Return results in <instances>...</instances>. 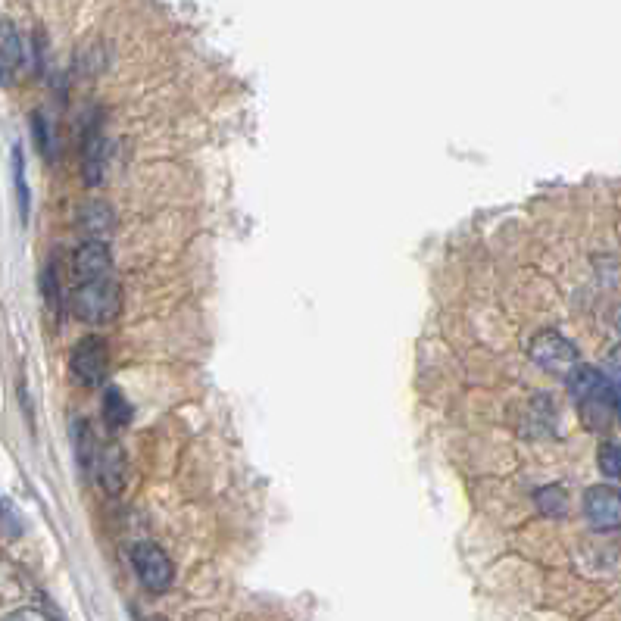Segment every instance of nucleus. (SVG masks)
Listing matches in <instances>:
<instances>
[{"instance_id":"0eeeda50","label":"nucleus","mask_w":621,"mask_h":621,"mask_svg":"<svg viewBox=\"0 0 621 621\" xmlns=\"http://www.w3.org/2000/svg\"><path fill=\"white\" fill-rule=\"evenodd\" d=\"M79 225L85 231V241H107L113 235V210L107 203H100V200H91L82 206V213H79Z\"/></svg>"},{"instance_id":"20e7f679","label":"nucleus","mask_w":621,"mask_h":621,"mask_svg":"<svg viewBox=\"0 0 621 621\" xmlns=\"http://www.w3.org/2000/svg\"><path fill=\"white\" fill-rule=\"evenodd\" d=\"M528 356L537 362L540 369H547L553 375H568L578 366V350L572 341H565L559 331H540L534 334V341L528 347Z\"/></svg>"},{"instance_id":"f3484780","label":"nucleus","mask_w":621,"mask_h":621,"mask_svg":"<svg viewBox=\"0 0 621 621\" xmlns=\"http://www.w3.org/2000/svg\"><path fill=\"white\" fill-rule=\"evenodd\" d=\"M35 138H38V150L44 157H50V132H47V122L41 119V113H35Z\"/></svg>"},{"instance_id":"f257e3e1","label":"nucleus","mask_w":621,"mask_h":621,"mask_svg":"<svg viewBox=\"0 0 621 621\" xmlns=\"http://www.w3.org/2000/svg\"><path fill=\"white\" fill-rule=\"evenodd\" d=\"M69 300H72V313L79 316L82 322L107 325L119 313V284H116L113 275L75 281Z\"/></svg>"},{"instance_id":"f03ea898","label":"nucleus","mask_w":621,"mask_h":621,"mask_svg":"<svg viewBox=\"0 0 621 621\" xmlns=\"http://www.w3.org/2000/svg\"><path fill=\"white\" fill-rule=\"evenodd\" d=\"M132 565H135L138 581L150 593H166L175 581V565L157 547V543H135L132 547Z\"/></svg>"},{"instance_id":"f8f14e48","label":"nucleus","mask_w":621,"mask_h":621,"mask_svg":"<svg viewBox=\"0 0 621 621\" xmlns=\"http://www.w3.org/2000/svg\"><path fill=\"white\" fill-rule=\"evenodd\" d=\"M0 57H4L7 66L22 63V41H19V35H16V29L10 22L0 25Z\"/></svg>"},{"instance_id":"a211bd4d","label":"nucleus","mask_w":621,"mask_h":621,"mask_svg":"<svg viewBox=\"0 0 621 621\" xmlns=\"http://www.w3.org/2000/svg\"><path fill=\"white\" fill-rule=\"evenodd\" d=\"M4 621H54V618H50L47 612H41V609H16Z\"/></svg>"},{"instance_id":"dca6fc26","label":"nucleus","mask_w":621,"mask_h":621,"mask_svg":"<svg viewBox=\"0 0 621 621\" xmlns=\"http://www.w3.org/2000/svg\"><path fill=\"white\" fill-rule=\"evenodd\" d=\"M606 378L618 387L621 391V347L618 350H612L609 353V359H606Z\"/></svg>"},{"instance_id":"423d86ee","label":"nucleus","mask_w":621,"mask_h":621,"mask_svg":"<svg viewBox=\"0 0 621 621\" xmlns=\"http://www.w3.org/2000/svg\"><path fill=\"white\" fill-rule=\"evenodd\" d=\"M72 275H75V281L113 275V256H110L107 241H85L79 250H75L72 253Z\"/></svg>"},{"instance_id":"39448f33","label":"nucleus","mask_w":621,"mask_h":621,"mask_svg":"<svg viewBox=\"0 0 621 621\" xmlns=\"http://www.w3.org/2000/svg\"><path fill=\"white\" fill-rule=\"evenodd\" d=\"M584 515L593 531H618L621 528V490L615 487H590L584 494Z\"/></svg>"},{"instance_id":"6e6552de","label":"nucleus","mask_w":621,"mask_h":621,"mask_svg":"<svg viewBox=\"0 0 621 621\" xmlns=\"http://www.w3.org/2000/svg\"><path fill=\"white\" fill-rule=\"evenodd\" d=\"M91 465H94V475H97V481L107 487V490H116L122 487V481H125V469H122V453L116 450V447H103L100 453H94V459H91Z\"/></svg>"},{"instance_id":"6ab92c4d","label":"nucleus","mask_w":621,"mask_h":621,"mask_svg":"<svg viewBox=\"0 0 621 621\" xmlns=\"http://www.w3.org/2000/svg\"><path fill=\"white\" fill-rule=\"evenodd\" d=\"M7 82V69L4 66H0V85H4Z\"/></svg>"},{"instance_id":"9b49d317","label":"nucleus","mask_w":621,"mask_h":621,"mask_svg":"<svg viewBox=\"0 0 621 621\" xmlns=\"http://www.w3.org/2000/svg\"><path fill=\"white\" fill-rule=\"evenodd\" d=\"M103 150H107V141H103L100 132H91L88 135V144H85V175L88 181H100V172H103Z\"/></svg>"},{"instance_id":"7ed1b4c3","label":"nucleus","mask_w":621,"mask_h":621,"mask_svg":"<svg viewBox=\"0 0 621 621\" xmlns=\"http://www.w3.org/2000/svg\"><path fill=\"white\" fill-rule=\"evenodd\" d=\"M69 369L79 378L85 387H100L110 375V350L103 344V338L91 334V338H82L75 344L72 356H69Z\"/></svg>"},{"instance_id":"1a4fd4ad","label":"nucleus","mask_w":621,"mask_h":621,"mask_svg":"<svg viewBox=\"0 0 621 621\" xmlns=\"http://www.w3.org/2000/svg\"><path fill=\"white\" fill-rule=\"evenodd\" d=\"M534 500H537V509L543 515H550V519H562L568 512V497L562 487H540Z\"/></svg>"},{"instance_id":"4468645a","label":"nucleus","mask_w":621,"mask_h":621,"mask_svg":"<svg viewBox=\"0 0 621 621\" xmlns=\"http://www.w3.org/2000/svg\"><path fill=\"white\" fill-rule=\"evenodd\" d=\"M597 462H600V472H603L606 478L621 481V447H615V444H603L600 453H597Z\"/></svg>"},{"instance_id":"9d476101","label":"nucleus","mask_w":621,"mask_h":621,"mask_svg":"<svg viewBox=\"0 0 621 621\" xmlns=\"http://www.w3.org/2000/svg\"><path fill=\"white\" fill-rule=\"evenodd\" d=\"M103 412H107L110 425H125L128 419H132V406H128L119 387H107V394H103Z\"/></svg>"},{"instance_id":"ddd939ff","label":"nucleus","mask_w":621,"mask_h":621,"mask_svg":"<svg viewBox=\"0 0 621 621\" xmlns=\"http://www.w3.org/2000/svg\"><path fill=\"white\" fill-rule=\"evenodd\" d=\"M13 178H16V194H19V213L22 219H29V185H25V163L22 150H13Z\"/></svg>"},{"instance_id":"2eb2a0df","label":"nucleus","mask_w":621,"mask_h":621,"mask_svg":"<svg viewBox=\"0 0 621 621\" xmlns=\"http://www.w3.org/2000/svg\"><path fill=\"white\" fill-rule=\"evenodd\" d=\"M41 291H44V300H47L50 309L60 306V278H57V269L54 266H47V272L41 278Z\"/></svg>"}]
</instances>
